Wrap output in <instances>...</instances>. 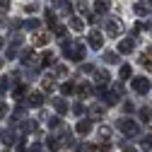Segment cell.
I'll list each match as a JSON object with an SVG mask.
<instances>
[{"mask_svg": "<svg viewBox=\"0 0 152 152\" xmlns=\"http://www.w3.org/2000/svg\"><path fill=\"white\" fill-rule=\"evenodd\" d=\"M63 44V53H65V58H70V61H75V63H80L82 58H85V51H87V44H82V41H70L68 36L61 41Z\"/></svg>", "mask_w": 152, "mask_h": 152, "instance_id": "1", "label": "cell"}, {"mask_svg": "<svg viewBox=\"0 0 152 152\" xmlns=\"http://www.w3.org/2000/svg\"><path fill=\"white\" fill-rule=\"evenodd\" d=\"M116 128H118V130L123 133L126 138H135L138 133H140V126H138L135 121H133V118H126V116L116 121Z\"/></svg>", "mask_w": 152, "mask_h": 152, "instance_id": "2", "label": "cell"}, {"mask_svg": "<svg viewBox=\"0 0 152 152\" xmlns=\"http://www.w3.org/2000/svg\"><path fill=\"white\" fill-rule=\"evenodd\" d=\"M104 31H106V36H121V31H123V22L118 20V17H109V20L104 22Z\"/></svg>", "mask_w": 152, "mask_h": 152, "instance_id": "3", "label": "cell"}, {"mask_svg": "<svg viewBox=\"0 0 152 152\" xmlns=\"http://www.w3.org/2000/svg\"><path fill=\"white\" fill-rule=\"evenodd\" d=\"M102 46H104V36H102V31H99V29H92V31H89V48L99 51Z\"/></svg>", "mask_w": 152, "mask_h": 152, "instance_id": "4", "label": "cell"}, {"mask_svg": "<svg viewBox=\"0 0 152 152\" xmlns=\"http://www.w3.org/2000/svg\"><path fill=\"white\" fill-rule=\"evenodd\" d=\"M92 118L87 116V118H80L77 121V126H75V130H77V135H89V133H92Z\"/></svg>", "mask_w": 152, "mask_h": 152, "instance_id": "5", "label": "cell"}, {"mask_svg": "<svg viewBox=\"0 0 152 152\" xmlns=\"http://www.w3.org/2000/svg\"><path fill=\"white\" fill-rule=\"evenodd\" d=\"M133 89L138 94H147L150 92V80L147 77H133Z\"/></svg>", "mask_w": 152, "mask_h": 152, "instance_id": "6", "label": "cell"}, {"mask_svg": "<svg viewBox=\"0 0 152 152\" xmlns=\"http://www.w3.org/2000/svg\"><path fill=\"white\" fill-rule=\"evenodd\" d=\"M133 10H135V15H150L152 12V0H138L135 5H133Z\"/></svg>", "mask_w": 152, "mask_h": 152, "instance_id": "7", "label": "cell"}, {"mask_svg": "<svg viewBox=\"0 0 152 152\" xmlns=\"http://www.w3.org/2000/svg\"><path fill=\"white\" fill-rule=\"evenodd\" d=\"M133 51H135V39H133V36H128V39H121V44H118V53L128 56V53H133Z\"/></svg>", "mask_w": 152, "mask_h": 152, "instance_id": "8", "label": "cell"}, {"mask_svg": "<svg viewBox=\"0 0 152 152\" xmlns=\"http://www.w3.org/2000/svg\"><path fill=\"white\" fill-rule=\"evenodd\" d=\"M94 82H97V85H109L111 82V72L104 70V68H97V70H94Z\"/></svg>", "mask_w": 152, "mask_h": 152, "instance_id": "9", "label": "cell"}, {"mask_svg": "<svg viewBox=\"0 0 152 152\" xmlns=\"http://www.w3.org/2000/svg\"><path fill=\"white\" fill-rule=\"evenodd\" d=\"M104 106H106V104H94V106H89V113H87V116H89L92 121H102V118H104Z\"/></svg>", "mask_w": 152, "mask_h": 152, "instance_id": "10", "label": "cell"}, {"mask_svg": "<svg viewBox=\"0 0 152 152\" xmlns=\"http://www.w3.org/2000/svg\"><path fill=\"white\" fill-rule=\"evenodd\" d=\"M27 104H29V106H34V109H39V106L44 104V94H41V92H29Z\"/></svg>", "mask_w": 152, "mask_h": 152, "instance_id": "11", "label": "cell"}, {"mask_svg": "<svg viewBox=\"0 0 152 152\" xmlns=\"http://www.w3.org/2000/svg\"><path fill=\"white\" fill-rule=\"evenodd\" d=\"M51 104H53V109H56V113H58V116H65V113H68V104H65V99L56 97Z\"/></svg>", "mask_w": 152, "mask_h": 152, "instance_id": "12", "label": "cell"}, {"mask_svg": "<svg viewBox=\"0 0 152 152\" xmlns=\"http://www.w3.org/2000/svg\"><path fill=\"white\" fill-rule=\"evenodd\" d=\"M27 94H29V87H27V85H17V87L12 89V97H15L17 102H22Z\"/></svg>", "mask_w": 152, "mask_h": 152, "instance_id": "13", "label": "cell"}, {"mask_svg": "<svg viewBox=\"0 0 152 152\" xmlns=\"http://www.w3.org/2000/svg\"><path fill=\"white\" fill-rule=\"evenodd\" d=\"M109 7H111V0H97V3H94V12H97V15L109 12Z\"/></svg>", "mask_w": 152, "mask_h": 152, "instance_id": "14", "label": "cell"}, {"mask_svg": "<svg viewBox=\"0 0 152 152\" xmlns=\"http://www.w3.org/2000/svg\"><path fill=\"white\" fill-rule=\"evenodd\" d=\"M3 142L10 147V145H17L20 140H17V135H15V130H3Z\"/></svg>", "mask_w": 152, "mask_h": 152, "instance_id": "15", "label": "cell"}, {"mask_svg": "<svg viewBox=\"0 0 152 152\" xmlns=\"http://www.w3.org/2000/svg\"><path fill=\"white\" fill-rule=\"evenodd\" d=\"M34 46H44V44H48V34L46 31H34V41H31Z\"/></svg>", "mask_w": 152, "mask_h": 152, "instance_id": "16", "label": "cell"}, {"mask_svg": "<svg viewBox=\"0 0 152 152\" xmlns=\"http://www.w3.org/2000/svg\"><path fill=\"white\" fill-rule=\"evenodd\" d=\"M102 99H104V104H106V106H113V104H118V99H121V97H118L116 92H106Z\"/></svg>", "mask_w": 152, "mask_h": 152, "instance_id": "17", "label": "cell"}, {"mask_svg": "<svg viewBox=\"0 0 152 152\" xmlns=\"http://www.w3.org/2000/svg\"><path fill=\"white\" fill-rule=\"evenodd\" d=\"M41 87H44V92H48V94L53 92V87H56V82H53V72H51V75H46V77L41 80Z\"/></svg>", "mask_w": 152, "mask_h": 152, "instance_id": "18", "label": "cell"}, {"mask_svg": "<svg viewBox=\"0 0 152 152\" xmlns=\"http://www.w3.org/2000/svg\"><path fill=\"white\" fill-rule=\"evenodd\" d=\"M61 142H63V140H58L56 135L46 138V147H48V150H53V152H58V150H61Z\"/></svg>", "mask_w": 152, "mask_h": 152, "instance_id": "19", "label": "cell"}, {"mask_svg": "<svg viewBox=\"0 0 152 152\" xmlns=\"http://www.w3.org/2000/svg\"><path fill=\"white\" fill-rule=\"evenodd\" d=\"M140 63H142V68L152 70V48H150L147 53H142V56H140Z\"/></svg>", "mask_w": 152, "mask_h": 152, "instance_id": "20", "label": "cell"}, {"mask_svg": "<svg viewBox=\"0 0 152 152\" xmlns=\"http://www.w3.org/2000/svg\"><path fill=\"white\" fill-rule=\"evenodd\" d=\"M61 92H63V94H72V92H77V82H68V80H65V82L61 85Z\"/></svg>", "mask_w": 152, "mask_h": 152, "instance_id": "21", "label": "cell"}, {"mask_svg": "<svg viewBox=\"0 0 152 152\" xmlns=\"http://www.w3.org/2000/svg\"><path fill=\"white\" fill-rule=\"evenodd\" d=\"M46 24H48V29H56V27H58V22H56V12H53V10H46Z\"/></svg>", "mask_w": 152, "mask_h": 152, "instance_id": "22", "label": "cell"}, {"mask_svg": "<svg viewBox=\"0 0 152 152\" xmlns=\"http://www.w3.org/2000/svg\"><path fill=\"white\" fill-rule=\"evenodd\" d=\"M20 58H22V65H29V63H34L36 58H34V51L29 48V51H24L22 56H20Z\"/></svg>", "mask_w": 152, "mask_h": 152, "instance_id": "23", "label": "cell"}, {"mask_svg": "<svg viewBox=\"0 0 152 152\" xmlns=\"http://www.w3.org/2000/svg\"><path fill=\"white\" fill-rule=\"evenodd\" d=\"M70 27H72L75 31H82V29H85V22L80 20V17H70Z\"/></svg>", "mask_w": 152, "mask_h": 152, "instance_id": "24", "label": "cell"}, {"mask_svg": "<svg viewBox=\"0 0 152 152\" xmlns=\"http://www.w3.org/2000/svg\"><path fill=\"white\" fill-rule=\"evenodd\" d=\"M36 130V121H22V133H34Z\"/></svg>", "mask_w": 152, "mask_h": 152, "instance_id": "25", "label": "cell"}, {"mask_svg": "<svg viewBox=\"0 0 152 152\" xmlns=\"http://www.w3.org/2000/svg\"><path fill=\"white\" fill-rule=\"evenodd\" d=\"M140 150H145V152L152 150V135H145V138L140 140Z\"/></svg>", "mask_w": 152, "mask_h": 152, "instance_id": "26", "label": "cell"}, {"mask_svg": "<svg viewBox=\"0 0 152 152\" xmlns=\"http://www.w3.org/2000/svg\"><path fill=\"white\" fill-rule=\"evenodd\" d=\"M77 94H80V97H89V94H94V89L89 85H80L77 87Z\"/></svg>", "mask_w": 152, "mask_h": 152, "instance_id": "27", "label": "cell"}, {"mask_svg": "<svg viewBox=\"0 0 152 152\" xmlns=\"http://www.w3.org/2000/svg\"><path fill=\"white\" fill-rule=\"evenodd\" d=\"M39 61H41V65H51V63H53V53H51V51L41 53V58H39Z\"/></svg>", "mask_w": 152, "mask_h": 152, "instance_id": "28", "label": "cell"}, {"mask_svg": "<svg viewBox=\"0 0 152 152\" xmlns=\"http://www.w3.org/2000/svg\"><path fill=\"white\" fill-rule=\"evenodd\" d=\"M118 75H121V80H128L130 75H133V70H130V65H121V70H118Z\"/></svg>", "mask_w": 152, "mask_h": 152, "instance_id": "29", "label": "cell"}, {"mask_svg": "<svg viewBox=\"0 0 152 152\" xmlns=\"http://www.w3.org/2000/svg\"><path fill=\"white\" fill-rule=\"evenodd\" d=\"M104 61H106V63H118V53L106 51V53H104Z\"/></svg>", "mask_w": 152, "mask_h": 152, "instance_id": "30", "label": "cell"}, {"mask_svg": "<svg viewBox=\"0 0 152 152\" xmlns=\"http://www.w3.org/2000/svg\"><path fill=\"white\" fill-rule=\"evenodd\" d=\"M24 27H27L29 31H39V27H41V22H39V20H29V22H27Z\"/></svg>", "mask_w": 152, "mask_h": 152, "instance_id": "31", "label": "cell"}, {"mask_svg": "<svg viewBox=\"0 0 152 152\" xmlns=\"http://www.w3.org/2000/svg\"><path fill=\"white\" fill-rule=\"evenodd\" d=\"M140 118H142V121H150V118H152V109H150V106H142V109H140Z\"/></svg>", "mask_w": 152, "mask_h": 152, "instance_id": "32", "label": "cell"}, {"mask_svg": "<svg viewBox=\"0 0 152 152\" xmlns=\"http://www.w3.org/2000/svg\"><path fill=\"white\" fill-rule=\"evenodd\" d=\"M145 29H150L147 22H135V24H133V31H135V34H140V31H145Z\"/></svg>", "mask_w": 152, "mask_h": 152, "instance_id": "33", "label": "cell"}, {"mask_svg": "<svg viewBox=\"0 0 152 152\" xmlns=\"http://www.w3.org/2000/svg\"><path fill=\"white\" fill-rule=\"evenodd\" d=\"M99 138H102V140H109V138H111V128L102 126V128H99Z\"/></svg>", "mask_w": 152, "mask_h": 152, "instance_id": "34", "label": "cell"}, {"mask_svg": "<svg viewBox=\"0 0 152 152\" xmlns=\"http://www.w3.org/2000/svg\"><path fill=\"white\" fill-rule=\"evenodd\" d=\"M48 126H51L53 130H58V128H61V118H58V116H53V118H48Z\"/></svg>", "mask_w": 152, "mask_h": 152, "instance_id": "35", "label": "cell"}, {"mask_svg": "<svg viewBox=\"0 0 152 152\" xmlns=\"http://www.w3.org/2000/svg\"><path fill=\"white\" fill-rule=\"evenodd\" d=\"M123 111L126 113H133V111H135V104H133V102H123Z\"/></svg>", "mask_w": 152, "mask_h": 152, "instance_id": "36", "label": "cell"}, {"mask_svg": "<svg viewBox=\"0 0 152 152\" xmlns=\"http://www.w3.org/2000/svg\"><path fill=\"white\" fill-rule=\"evenodd\" d=\"M10 10V0H0V12H7Z\"/></svg>", "mask_w": 152, "mask_h": 152, "instance_id": "37", "label": "cell"}, {"mask_svg": "<svg viewBox=\"0 0 152 152\" xmlns=\"http://www.w3.org/2000/svg\"><path fill=\"white\" fill-rule=\"evenodd\" d=\"M7 82H10V80H0V97L7 92Z\"/></svg>", "mask_w": 152, "mask_h": 152, "instance_id": "38", "label": "cell"}, {"mask_svg": "<svg viewBox=\"0 0 152 152\" xmlns=\"http://www.w3.org/2000/svg\"><path fill=\"white\" fill-rule=\"evenodd\" d=\"M94 70H97V68H94L92 63H85V65H82V72H94Z\"/></svg>", "mask_w": 152, "mask_h": 152, "instance_id": "39", "label": "cell"}, {"mask_svg": "<svg viewBox=\"0 0 152 152\" xmlns=\"http://www.w3.org/2000/svg\"><path fill=\"white\" fill-rule=\"evenodd\" d=\"M72 111L77 113V116H82V111H85V106H82V104H75V106H72Z\"/></svg>", "mask_w": 152, "mask_h": 152, "instance_id": "40", "label": "cell"}, {"mask_svg": "<svg viewBox=\"0 0 152 152\" xmlns=\"http://www.w3.org/2000/svg\"><path fill=\"white\" fill-rule=\"evenodd\" d=\"M5 56H7V58H10V61H12V58H15V56H17V48H12V46H10V48H7V53H5Z\"/></svg>", "mask_w": 152, "mask_h": 152, "instance_id": "41", "label": "cell"}, {"mask_svg": "<svg viewBox=\"0 0 152 152\" xmlns=\"http://www.w3.org/2000/svg\"><path fill=\"white\" fill-rule=\"evenodd\" d=\"M36 10H39V5H36V3H31V5L24 7V12H36Z\"/></svg>", "mask_w": 152, "mask_h": 152, "instance_id": "42", "label": "cell"}, {"mask_svg": "<svg viewBox=\"0 0 152 152\" xmlns=\"http://www.w3.org/2000/svg\"><path fill=\"white\" fill-rule=\"evenodd\" d=\"M7 116V104H0V118Z\"/></svg>", "mask_w": 152, "mask_h": 152, "instance_id": "43", "label": "cell"}, {"mask_svg": "<svg viewBox=\"0 0 152 152\" xmlns=\"http://www.w3.org/2000/svg\"><path fill=\"white\" fill-rule=\"evenodd\" d=\"M113 92H116L118 97H123V85H113Z\"/></svg>", "mask_w": 152, "mask_h": 152, "instance_id": "44", "label": "cell"}, {"mask_svg": "<svg viewBox=\"0 0 152 152\" xmlns=\"http://www.w3.org/2000/svg\"><path fill=\"white\" fill-rule=\"evenodd\" d=\"M63 72H65L63 65H56V68H53V75H63Z\"/></svg>", "mask_w": 152, "mask_h": 152, "instance_id": "45", "label": "cell"}, {"mask_svg": "<svg viewBox=\"0 0 152 152\" xmlns=\"http://www.w3.org/2000/svg\"><path fill=\"white\" fill-rule=\"evenodd\" d=\"M17 152H27V145L20 140V142H17Z\"/></svg>", "mask_w": 152, "mask_h": 152, "instance_id": "46", "label": "cell"}, {"mask_svg": "<svg viewBox=\"0 0 152 152\" xmlns=\"http://www.w3.org/2000/svg\"><path fill=\"white\" fill-rule=\"evenodd\" d=\"M77 10H80L82 15H87V5H85V3H77Z\"/></svg>", "mask_w": 152, "mask_h": 152, "instance_id": "47", "label": "cell"}, {"mask_svg": "<svg viewBox=\"0 0 152 152\" xmlns=\"http://www.w3.org/2000/svg\"><path fill=\"white\" fill-rule=\"evenodd\" d=\"M123 152H138V150H135V147H130V145H126V142H123Z\"/></svg>", "mask_w": 152, "mask_h": 152, "instance_id": "48", "label": "cell"}, {"mask_svg": "<svg viewBox=\"0 0 152 152\" xmlns=\"http://www.w3.org/2000/svg\"><path fill=\"white\" fill-rule=\"evenodd\" d=\"M29 152H41V145H39V142H36V145H31V150H29Z\"/></svg>", "mask_w": 152, "mask_h": 152, "instance_id": "49", "label": "cell"}, {"mask_svg": "<svg viewBox=\"0 0 152 152\" xmlns=\"http://www.w3.org/2000/svg\"><path fill=\"white\" fill-rule=\"evenodd\" d=\"M0 48H3V39H0Z\"/></svg>", "mask_w": 152, "mask_h": 152, "instance_id": "50", "label": "cell"}, {"mask_svg": "<svg viewBox=\"0 0 152 152\" xmlns=\"http://www.w3.org/2000/svg\"><path fill=\"white\" fill-rule=\"evenodd\" d=\"M0 65H3V58H0Z\"/></svg>", "mask_w": 152, "mask_h": 152, "instance_id": "51", "label": "cell"}, {"mask_svg": "<svg viewBox=\"0 0 152 152\" xmlns=\"http://www.w3.org/2000/svg\"><path fill=\"white\" fill-rule=\"evenodd\" d=\"M150 126H152V118H150Z\"/></svg>", "mask_w": 152, "mask_h": 152, "instance_id": "52", "label": "cell"}]
</instances>
